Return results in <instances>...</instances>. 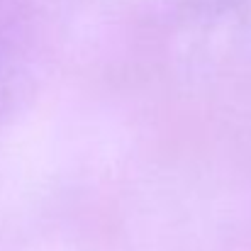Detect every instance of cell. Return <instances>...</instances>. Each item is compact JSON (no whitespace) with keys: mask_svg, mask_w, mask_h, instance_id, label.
<instances>
[]
</instances>
